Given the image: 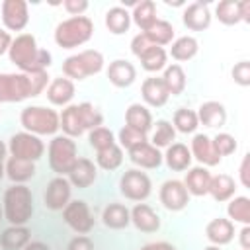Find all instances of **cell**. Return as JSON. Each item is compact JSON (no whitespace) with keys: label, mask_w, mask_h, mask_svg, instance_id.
Returning a JSON list of instances; mask_svg holds the SVG:
<instances>
[{"label":"cell","mask_w":250,"mask_h":250,"mask_svg":"<svg viewBox=\"0 0 250 250\" xmlns=\"http://www.w3.org/2000/svg\"><path fill=\"white\" fill-rule=\"evenodd\" d=\"M197 51H199V41L193 35H182L170 43L168 55L178 62H186V61H191L197 55Z\"/></svg>","instance_id":"cell-32"},{"label":"cell","mask_w":250,"mask_h":250,"mask_svg":"<svg viewBox=\"0 0 250 250\" xmlns=\"http://www.w3.org/2000/svg\"><path fill=\"white\" fill-rule=\"evenodd\" d=\"M6 152H8V145L0 139V160H4V158H6Z\"/></svg>","instance_id":"cell-56"},{"label":"cell","mask_w":250,"mask_h":250,"mask_svg":"<svg viewBox=\"0 0 250 250\" xmlns=\"http://www.w3.org/2000/svg\"><path fill=\"white\" fill-rule=\"evenodd\" d=\"M105 74L115 88H129L137 78V68L127 59H115L105 68Z\"/></svg>","instance_id":"cell-20"},{"label":"cell","mask_w":250,"mask_h":250,"mask_svg":"<svg viewBox=\"0 0 250 250\" xmlns=\"http://www.w3.org/2000/svg\"><path fill=\"white\" fill-rule=\"evenodd\" d=\"M88 0H64L62 8L70 14V16H84V12L88 10Z\"/></svg>","instance_id":"cell-48"},{"label":"cell","mask_w":250,"mask_h":250,"mask_svg":"<svg viewBox=\"0 0 250 250\" xmlns=\"http://www.w3.org/2000/svg\"><path fill=\"white\" fill-rule=\"evenodd\" d=\"M227 215L232 223L250 225V199L246 195H234L229 199Z\"/></svg>","instance_id":"cell-39"},{"label":"cell","mask_w":250,"mask_h":250,"mask_svg":"<svg viewBox=\"0 0 250 250\" xmlns=\"http://www.w3.org/2000/svg\"><path fill=\"white\" fill-rule=\"evenodd\" d=\"M162 80H164V86H166V90H168L170 96H180L186 90V84H188L186 70L178 62L166 64V68L162 72Z\"/></svg>","instance_id":"cell-36"},{"label":"cell","mask_w":250,"mask_h":250,"mask_svg":"<svg viewBox=\"0 0 250 250\" xmlns=\"http://www.w3.org/2000/svg\"><path fill=\"white\" fill-rule=\"evenodd\" d=\"M104 23L107 27L109 33L113 35H121L125 31H129L131 27V12L123 6H111L107 12H105V18H104Z\"/></svg>","instance_id":"cell-34"},{"label":"cell","mask_w":250,"mask_h":250,"mask_svg":"<svg viewBox=\"0 0 250 250\" xmlns=\"http://www.w3.org/2000/svg\"><path fill=\"white\" fill-rule=\"evenodd\" d=\"M8 152H10V156L37 162L45 154V143L37 135H31L27 131H20V133H14L10 137Z\"/></svg>","instance_id":"cell-9"},{"label":"cell","mask_w":250,"mask_h":250,"mask_svg":"<svg viewBox=\"0 0 250 250\" xmlns=\"http://www.w3.org/2000/svg\"><path fill=\"white\" fill-rule=\"evenodd\" d=\"M31 240V232L25 225H10L0 234V246L4 250H23V246Z\"/></svg>","instance_id":"cell-31"},{"label":"cell","mask_w":250,"mask_h":250,"mask_svg":"<svg viewBox=\"0 0 250 250\" xmlns=\"http://www.w3.org/2000/svg\"><path fill=\"white\" fill-rule=\"evenodd\" d=\"M191 152L189 146L184 143H172L170 146H166V152L162 154V162H166V166L172 172H184L191 166Z\"/></svg>","instance_id":"cell-26"},{"label":"cell","mask_w":250,"mask_h":250,"mask_svg":"<svg viewBox=\"0 0 250 250\" xmlns=\"http://www.w3.org/2000/svg\"><path fill=\"white\" fill-rule=\"evenodd\" d=\"M148 143L156 148H166L172 143H176V129L172 125V121L168 119H158L156 123H152L150 129V139Z\"/></svg>","instance_id":"cell-37"},{"label":"cell","mask_w":250,"mask_h":250,"mask_svg":"<svg viewBox=\"0 0 250 250\" xmlns=\"http://www.w3.org/2000/svg\"><path fill=\"white\" fill-rule=\"evenodd\" d=\"M230 76H232V80H234L238 86H242V88L250 86V62H248V61H238V62L232 66Z\"/></svg>","instance_id":"cell-46"},{"label":"cell","mask_w":250,"mask_h":250,"mask_svg":"<svg viewBox=\"0 0 250 250\" xmlns=\"http://www.w3.org/2000/svg\"><path fill=\"white\" fill-rule=\"evenodd\" d=\"M156 20H158V16H156V2H154V0H141V2H135L133 10H131V21H133L141 31H146Z\"/></svg>","instance_id":"cell-33"},{"label":"cell","mask_w":250,"mask_h":250,"mask_svg":"<svg viewBox=\"0 0 250 250\" xmlns=\"http://www.w3.org/2000/svg\"><path fill=\"white\" fill-rule=\"evenodd\" d=\"M145 141H148V135H143V133H139V131H135V129H131L127 125H123L119 129V133H117V145L123 150H131L133 146H137V145H141Z\"/></svg>","instance_id":"cell-44"},{"label":"cell","mask_w":250,"mask_h":250,"mask_svg":"<svg viewBox=\"0 0 250 250\" xmlns=\"http://www.w3.org/2000/svg\"><path fill=\"white\" fill-rule=\"evenodd\" d=\"M4 166H6V178L12 184H25L37 172L35 162L23 160V158H16V156H8V160L4 162Z\"/></svg>","instance_id":"cell-27"},{"label":"cell","mask_w":250,"mask_h":250,"mask_svg":"<svg viewBox=\"0 0 250 250\" xmlns=\"http://www.w3.org/2000/svg\"><path fill=\"white\" fill-rule=\"evenodd\" d=\"M195 113H197L199 125H205V127H209V129H221V127L227 123V109H225V105H223L221 102H217V100L203 102Z\"/></svg>","instance_id":"cell-24"},{"label":"cell","mask_w":250,"mask_h":250,"mask_svg":"<svg viewBox=\"0 0 250 250\" xmlns=\"http://www.w3.org/2000/svg\"><path fill=\"white\" fill-rule=\"evenodd\" d=\"M141 96H143L145 104L150 105V107H162V105H166V102L170 98V94H168V90L164 86L162 76H156V74H150V76H146L143 80Z\"/></svg>","instance_id":"cell-19"},{"label":"cell","mask_w":250,"mask_h":250,"mask_svg":"<svg viewBox=\"0 0 250 250\" xmlns=\"http://www.w3.org/2000/svg\"><path fill=\"white\" fill-rule=\"evenodd\" d=\"M215 18L225 25H236L240 23V10L238 0H223L215 6Z\"/></svg>","instance_id":"cell-42"},{"label":"cell","mask_w":250,"mask_h":250,"mask_svg":"<svg viewBox=\"0 0 250 250\" xmlns=\"http://www.w3.org/2000/svg\"><path fill=\"white\" fill-rule=\"evenodd\" d=\"M238 242L242 250H250V225H242L238 230Z\"/></svg>","instance_id":"cell-51"},{"label":"cell","mask_w":250,"mask_h":250,"mask_svg":"<svg viewBox=\"0 0 250 250\" xmlns=\"http://www.w3.org/2000/svg\"><path fill=\"white\" fill-rule=\"evenodd\" d=\"M137 59L141 61V66H143L146 72H152V74H154V72H160V70L166 68V64H168V51H166L164 47L150 45V47H146Z\"/></svg>","instance_id":"cell-35"},{"label":"cell","mask_w":250,"mask_h":250,"mask_svg":"<svg viewBox=\"0 0 250 250\" xmlns=\"http://www.w3.org/2000/svg\"><path fill=\"white\" fill-rule=\"evenodd\" d=\"M119 191L125 199L143 203L152 193V182L146 172L139 168H131V170H125L123 176L119 178Z\"/></svg>","instance_id":"cell-8"},{"label":"cell","mask_w":250,"mask_h":250,"mask_svg":"<svg viewBox=\"0 0 250 250\" xmlns=\"http://www.w3.org/2000/svg\"><path fill=\"white\" fill-rule=\"evenodd\" d=\"M172 125L176 131L184 133V135H191L195 133V129L199 127V119H197V113L193 109H188V107H178L174 111V117H172Z\"/></svg>","instance_id":"cell-40"},{"label":"cell","mask_w":250,"mask_h":250,"mask_svg":"<svg viewBox=\"0 0 250 250\" xmlns=\"http://www.w3.org/2000/svg\"><path fill=\"white\" fill-rule=\"evenodd\" d=\"M0 221H4V211H2V205H0Z\"/></svg>","instance_id":"cell-59"},{"label":"cell","mask_w":250,"mask_h":250,"mask_svg":"<svg viewBox=\"0 0 250 250\" xmlns=\"http://www.w3.org/2000/svg\"><path fill=\"white\" fill-rule=\"evenodd\" d=\"M74 94H76L74 82L70 78H66V76H57V78H51L45 96H47V100H49L51 105L66 107V105H70Z\"/></svg>","instance_id":"cell-17"},{"label":"cell","mask_w":250,"mask_h":250,"mask_svg":"<svg viewBox=\"0 0 250 250\" xmlns=\"http://www.w3.org/2000/svg\"><path fill=\"white\" fill-rule=\"evenodd\" d=\"M0 16L6 31H21L29 23V6L25 0H4Z\"/></svg>","instance_id":"cell-11"},{"label":"cell","mask_w":250,"mask_h":250,"mask_svg":"<svg viewBox=\"0 0 250 250\" xmlns=\"http://www.w3.org/2000/svg\"><path fill=\"white\" fill-rule=\"evenodd\" d=\"M23 250H51L49 248V244H45V242H41V240H29L25 246H23Z\"/></svg>","instance_id":"cell-55"},{"label":"cell","mask_w":250,"mask_h":250,"mask_svg":"<svg viewBox=\"0 0 250 250\" xmlns=\"http://www.w3.org/2000/svg\"><path fill=\"white\" fill-rule=\"evenodd\" d=\"M61 129H62V135L70 137V139H76L80 135L86 133V127H84V121L80 117V111H78V104H70L66 105L61 113Z\"/></svg>","instance_id":"cell-28"},{"label":"cell","mask_w":250,"mask_h":250,"mask_svg":"<svg viewBox=\"0 0 250 250\" xmlns=\"http://www.w3.org/2000/svg\"><path fill=\"white\" fill-rule=\"evenodd\" d=\"M211 20H213V14H211V8H209L207 2L195 0V2L184 6L182 21H184V25L189 31H203V29H207L211 25Z\"/></svg>","instance_id":"cell-14"},{"label":"cell","mask_w":250,"mask_h":250,"mask_svg":"<svg viewBox=\"0 0 250 250\" xmlns=\"http://www.w3.org/2000/svg\"><path fill=\"white\" fill-rule=\"evenodd\" d=\"M209 195L223 203V201H229L230 197L236 195V180L230 176V174H215L211 176V184H209Z\"/></svg>","instance_id":"cell-29"},{"label":"cell","mask_w":250,"mask_h":250,"mask_svg":"<svg viewBox=\"0 0 250 250\" xmlns=\"http://www.w3.org/2000/svg\"><path fill=\"white\" fill-rule=\"evenodd\" d=\"M4 221L10 225H27L33 215V193L25 184H12L2 199Z\"/></svg>","instance_id":"cell-2"},{"label":"cell","mask_w":250,"mask_h":250,"mask_svg":"<svg viewBox=\"0 0 250 250\" xmlns=\"http://www.w3.org/2000/svg\"><path fill=\"white\" fill-rule=\"evenodd\" d=\"M238 180H240L242 188L250 186V154L242 156V162H240V168H238Z\"/></svg>","instance_id":"cell-49"},{"label":"cell","mask_w":250,"mask_h":250,"mask_svg":"<svg viewBox=\"0 0 250 250\" xmlns=\"http://www.w3.org/2000/svg\"><path fill=\"white\" fill-rule=\"evenodd\" d=\"M203 250H221V246H213V244H211V246H207V248H203Z\"/></svg>","instance_id":"cell-58"},{"label":"cell","mask_w":250,"mask_h":250,"mask_svg":"<svg viewBox=\"0 0 250 250\" xmlns=\"http://www.w3.org/2000/svg\"><path fill=\"white\" fill-rule=\"evenodd\" d=\"M10 43H12V35H10V31H6L4 27H0V57L8 53Z\"/></svg>","instance_id":"cell-53"},{"label":"cell","mask_w":250,"mask_h":250,"mask_svg":"<svg viewBox=\"0 0 250 250\" xmlns=\"http://www.w3.org/2000/svg\"><path fill=\"white\" fill-rule=\"evenodd\" d=\"M238 10H240V20L244 23H250V0H238Z\"/></svg>","instance_id":"cell-54"},{"label":"cell","mask_w":250,"mask_h":250,"mask_svg":"<svg viewBox=\"0 0 250 250\" xmlns=\"http://www.w3.org/2000/svg\"><path fill=\"white\" fill-rule=\"evenodd\" d=\"M129 213H131V225H135L137 230L156 232L160 229V217L148 203H137L133 209H129Z\"/></svg>","instance_id":"cell-22"},{"label":"cell","mask_w":250,"mask_h":250,"mask_svg":"<svg viewBox=\"0 0 250 250\" xmlns=\"http://www.w3.org/2000/svg\"><path fill=\"white\" fill-rule=\"evenodd\" d=\"M104 55L98 49H84L78 51L62 61V74L66 78L74 80H84L88 76H94L102 72L104 68Z\"/></svg>","instance_id":"cell-5"},{"label":"cell","mask_w":250,"mask_h":250,"mask_svg":"<svg viewBox=\"0 0 250 250\" xmlns=\"http://www.w3.org/2000/svg\"><path fill=\"white\" fill-rule=\"evenodd\" d=\"M8 59L20 68V72H41L47 70L53 62V55L47 49H41L35 35L31 33H20L12 37Z\"/></svg>","instance_id":"cell-1"},{"label":"cell","mask_w":250,"mask_h":250,"mask_svg":"<svg viewBox=\"0 0 250 250\" xmlns=\"http://www.w3.org/2000/svg\"><path fill=\"white\" fill-rule=\"evenodd\" d=\"M68 182L72 188H78V189H86L90 188L96 180H98V166L94 160L86 158V156H78L74 166L70 168V172L66 174Z\"/></svg>","instance_id":"cell-16"},{"label":"cell","mask_w":250,"mask_h":250,"mask_svg":"<svg viewBox=\"0 0 250 250\" xmlns=\"http://www.w3.org/2000/svg\"><path fill=\"white\" fill-rule=\"evenodd\" d=\"M158 199L164 205V209L178 213L184 211L189 203V193L182 180H166L158 189Z\"/></svg>","instance_id":"cell-12"},{"label":"cell","mask_w":250,"mask_h":250,"mask_svg":"<svg viewBox=\"0 0 250 250\" xmlns=\"http://www.w3.org/2000/svg\"><path fill=\"white\" fill-rule=\"evenodd\" d=\"M141 33H145V37L152 43V45H158V47H166V45H170L172 41H174V25L170 23V21H166V20H156L146 31H141Z\"/></svg>","instance_id":"cell-38"},{"label":"cell","mask_w":250,"mask_h":250,"mask_svg":"<svg viewBox=\"0 0 250 250\" xmlns=\"http://www.w3.org/2000/svg\"><path fill=\"white\" fill-rule=\"evenodd\" d=\"M102 223L107 229L121 230V229H127L131 225V213L123 203H109L102 211Z\"/></svg>","instance_id":"cell-30"},{"label":"cell","mask_w":250,"mask_h":250,"mask_svg":"<svg viewBox=\"0 0 250 250\" xmlns=\"http://www.w3.org/2000/svg\"><path fill=\"white\" fill-rule=\"evenodd\" d=\"M189 152H191V158H195L199 162V166H217L223 158L217 154V150L213 148V141L209 135L205 133H195L191 143H189Z\"/></svg>","instance_id":"cell-15"},{"label":"cell","mask_w":250,"mask_h":250,"mask_svg":"<svg viewBox=\"0 0 250 250\" xmlns=\"http://www.w3.org/2000/svg\"><path fill=\"white\" fill-rule=\"evenodd\" d=\"M213 148L217 150V154L223 158V156H230L232 152H236V148H238V143H236V139H234V135H230V133H217L213 139Z\"/></svg>","instance_id":"cell-45"},{"label":"cell","mask_w":250,"mask_h":250,"mask_svg":"<svg viewBox=\"0 0 250 250\" xmlns=\"http://www.w3.org/2000/svg\"><path fill=\"white\" fill-rule=\"evenodd\" d=\"M49 166L57 176H66L78 158V145L66 135H55L47 146Z\"/></svg>","instance_id":"cell-6"},{"label":"cell","mask_w":250,"mask_h":250,"mask_svg":"<svg viewBox=\"0 0 250 250\" xmlns=\"http://www.w3.org/2000/svg\"><path fill=\"white\" fill-rule=\"evenodd\" d=\"M129 152V160L139 168V170H154L162 164V152L160 148L152 146L148 141L133 146Z\"/></svg>","instance_id":"cell-18"},{"label":"cell","mask_w":250,"mask_h":250,"mask_svg":"<svg viewBox=\"0 0 250 250\" xmlns=\"http://www.w3.org/2000/svg\"><path fill=\"white\" fill-rule=\"evenodd\" d=\"M121 162H123V148L117 143L111 145L109 148L96 152V166L102 170H107V172L117 170L121 166Z\"/></svg>","instance_id":"cell-41"},{"label":"cell","mask_w":250,"mask_h":250,"mask_svg":"<svg viewBox=\"0 0 250 250\" xmlns=\"http://www.w3.org/2000/svg\"><path fill=\"white\" fill-rule=\"evenodd\" d=\"M70 195H72V186H70L68 178L55 176L53 180H49V184L45 188L43 203L51 211H62L66 207V203L70 201Z\"/></svg>","instance_id":"cell-13"},{"label":"cell","mask_w":250,"mask_h":250,"mask_svg":"<svg viewBox=\"0 0 250 250\" xmlns=\"http://www.w3.org/2000/svg\"><path fill=\"white\" fill-rule=\"evenodd\" d=\"M211 176L213 174L205 166H189L182 182H184V186H186V189H188L189 195L201 197V195H207L209 193Z\"/></svg>","instance_id":"cell-21"},{"label":"cell","mask_w":250,"mask_h":250,"mask_svg":"<svg viewBox=\"0 0 250 250\" xmlns=\"http://www.w3.org/2000/svg\"><path fill=\"white\" fill-rule=\"evenodd\" d=\"M141 250H176V246L166 240H156V242H148V244L141 246Z\"/></svg>","instance_id":"cell-52"},{"label":"cell","mask_w":250,"mask_h":250,"mask_svg":"<svg viewBox=\"0 0 250 250\" xmlns=\"http://www.w3.org/2000/svg\"><path fill=\"white\" fill-rule=\"evenodd\" d=\"M205 236L213 246H225L234 238V223L225 217H215L207 223Z\"/></svg>","instance_id":"cell-23"},{"label":"cell","mask_w":250,"mask_h":250,"mask_svg":"<svg viewBox=\"0 0 250 250\" xmlns=\"http://www.w3.org/2000/svg\"><path fill=\"white\" fill-rule=\"evenodd\" d=\"M62 221L76 234H88L96 225V219L90 211V205L84 199H70L66 203V207L62 209Z\"/></svg>","instance_id":"cell-10"},{"label":"cell","mask_w":250,"mask_h":250,"mask_svg":"<svg viewBox=\"0 0 250 250\" xmlns=\"http://www.w3.org/2000/svg\"><path fill=\"white\" fill-rule=\"evenodd\" d=\"M88 143H90V146H92L96 152H100V150H104V148H109V146L115 145L117 141H115L113 131L102 125V127H96V129L88 131Z\"/></svg>","instance_id":"cell-43"},{"label":"cell","mask_w":250,"mask_h":250,"mask_svg":"<svg viewBox=\"0 0 250 250\" xmlns=\"http://www.w3.org/2000/svg\"><path fill=\"white\" fill-rule=\"evenodd\" d=\"M150 45H152V43L145 37V33H137V35L131 39V51H133L135 57H139V55H141L146 47H150Z\"/></svg>","instance_id":"cell-50"},{"label":"cell","mask_w":250,"mask_h":250,"mask_svg":"<svg viewBox=\"0 0 250 250\" xmlns=\"http://www.w3.org/2000/svg\"><path fill=\"white\" fill-rule=\"evenodd\" d=\"M152 123H154L152 113L145 104H131L125 109V125L127 127H131L143 135H148L152 129Z\"/></svg>","instance_id":"cell-25"},{"label":"cell","mask_w":250,"mask_h":250,"mask_svg":"<svg viewBox=\"0 0 250 250\" xmlns=\"http://www.w3.org/2000/svg\"><path fill=\"white\" fill-rule=\"evenodd\" d=\"M27 98H33L27 72H0V104H18Z\"/></svg>","instance_id":"cell-7"},{"label":"cell","mask_w":250,"mask_h":250,"mask_svg":"<svg viewBox=\"0 0 250 250\" xmlns=\"http://www.w3.org/2000/svg\"><path fill=\"white\" fill-rule=\"evenodd\" d=\"M66 250H94V242L86 234H76L74 238L68 240Z\"/></svg>","instance_id":"cell-47"},{"label":"cell","mask_w":250,"mask_h":250,"mask_svg":"<svg viewBox=\"0 0 250 250\" xmlns=\"http://www.w3.org/2000/svg\"><path fill=\"white\" fill-rule=\"evenodd\" d=\"M20 123L23 131L37 135V137H47L53 135L61 129V117L53 107L47 105H27L20 113Z\"/></svg>","instance_id":"cell-4"},{"label":"cell","mask_w":250,"mask_h":250,"mask_svg":"<svg viewBox=\"0 0 250 250\" xmlns=\"http://www.w3.org/2000/svg\"><path fill=\"white\" fill-rule=\"evenodd\" d=\"M94 35V21L88 16H70L55 27V43L61 49H76Z\"/></svg>","instance_id":"cell-3"},{"label":"cell","mask_w":250,"mask_h":250,"mask_svg":"<svg viewBox=\"0 0 250 250\" xmlns=\"http://www.w3.org/2000/svg\"><path fill=\"white\" fill-rule=\"evenodd\" d=\"M6 176V166H4V160H0V180Z\"/></svg>","instance_id":"cell-57"}]
</instances>
